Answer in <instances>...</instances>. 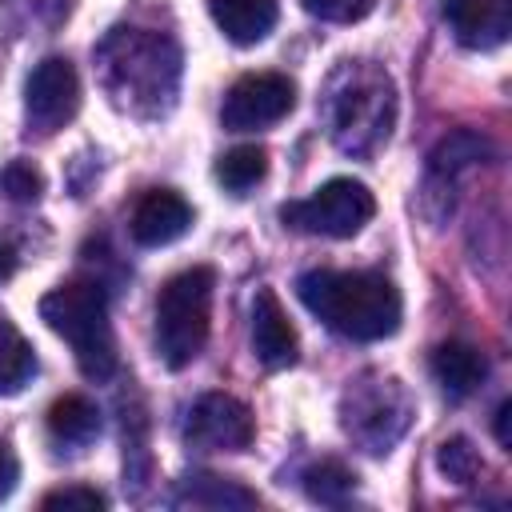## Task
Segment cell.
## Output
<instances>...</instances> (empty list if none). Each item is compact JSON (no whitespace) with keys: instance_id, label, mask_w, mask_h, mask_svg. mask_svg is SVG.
<instances>
[{"instance_id":"cell-1","label":"cell","mask_w":512,"mask_h":512,"mask_svg":"<svg viewBox=\"0 0 512 512\" xmlns=\"http://www.w3.org/2000/svg\"><path fill=\"white\" fill-rule=\"evenodd\" d=\"M296 296L336 336H348V340H360V344L392 336L400 328V312H404L396 284L380 272L312 268L296 280Z\"/></svg>"},{"instance_id":"cell-2","label":"cell","mask_w":512,"mask_h":512,"mask_svg":"<svg viewBox=\"0 0 512 512\" xmlns=\"http://www.w3.org/2000/svg\"><path fill=\"white\" fill-rule=\"evenodd\" d=\"M396 92L384 68L368 60H348L328 84V132L340 152L364 156L380 148L392 132Z\"/></svg>"},{"instance_id":"cell-3","label":"cell","mask_w":512,"mask_h":512,"mask_svg":"<svg viewBox=\"0 0 512 512\" xmlns=\"http://www.w3.org/2000/svg\"><path fill=\"white\" fill-rule=\"evenodd\" d=\"M40 320L64 336L88 380H108L116 372V336L108 320V296L96 280H68L40 296Z\"/></svg>"},{"instance_id":"cell-4","label":"cell","mask_w":512,"mask_h":512,"mask_svg":"<svg viewBox=\"0 0 512 512\" xmlns=\"http://www.w3.org/2000/svg\"><path fill=\"white\" fill-rule=\"evenodd\" d=\"M104 84L116 108L140 112V100H168L176 88V48L164 36H140L132 28H120L100 48Z\"/></svg>"},{"instance_id":"cell-5","label":"cell","mask_w":512,"mask_h":512,"mask_svg":"<svg viewBox=\"0 0 512 512\" xmlns=\"http://www.w3.org/2000/svg\"><path fill=\"white\" fill-rule=\"evenodd\" d=\"M212 288H216L212 268H184L156 296V356L172 372L188 368L208 340Z\"/></svg>"},{"instance_id":"cell-6","label":"cell","mask_w":512,"mask_h":512,"mask_svg":"<svg viewBox=\"0 0 512 512\" xmlns=\"http://www.w3.org/2000/svg\"><path fill=\"white\" fill-rule=\"evenodd\" d=\"M408 420H412V404H408V392L396 376L368 372V376L352 380L344 400H340L344 432L356 444H364V452H372V456H384L404 436Z\"/></svg>"},{"instance_id":"cell-7","label":"cell","mask_w":512,"mask_h":512,"mask_svg":"<svg viewBox=\"0 0 512 512\" xmlns=\"http://www.w3.org/2000/svg\"><path fill=\"white\" fill-rule=\"evenodd\" d=\"M372 216H376V196L368 192V184H360L352 176H332L308 200H292L280 208L284 228L308 232V236H328V240L356 236Z\"/></svg>"},{"instance_id":"cell-8","label":"cell","mask_w":512,"mask_h":512,"mask_svg":"<svg viewBox=\"0 0 512 512\" xmlns=\"http://www.w3.org/2000/svg\"><path fill=\"white\" fill-rule=\"evenodd\" d=\"M80 112V76L72 68V60L64 56H44L28 84H24V116H28V132L52 136L56 128H64L72 116Z\"/></svg>"},{"instance_id":"cell-9","label":"cell","mask_w":512,"mask_h":512,"mask_svg":"<svg viewBox=\"0 0 512 512\" xmlns=\"http://www.w3.org/2000/svg\"><path fill=\"white\" fill-rule=\"evenodd\" d=\"M296 108V84L284 72H248L240 76L220 108L228 132H256L284 120Z\"/></svg>"},{"instance_id":"cell-10","label":"cell","mask_w":512,"mask_h":512,"mask_svg":"<svg viewBox=\"0 0 512 512\" xmlns=\"http://www.w3.org/2000/svg\"><path fill=\"white\" fill-rule=\"evenodd\" d=\"M184 440L200 452H244L256 440V420L248 404L228 392H204L184 420Z\"/></svg>"},{"instance_id":"cell-11","label":"cell","mask_w":512,"mask_h":512,"mask_svg":"<svg viewBox=\"0 0 512 512\" xmlns=\"http://www.w3.org/2000/svg\"><path fill=\"white\" fill-rule=\"evenodd\" d=\"M192 228V204L172 188H152L136 200L128 232L140 248H164Z\"/></svg>"},{"instance_id":"cell-12","label":"cell","mask_w":512,"mask_h":512,"mask_svg":"<svg viewBox=\"0 0 512 512\" xmlns=\"http://www.w3.org/2000/svg\"><path fill=\"white\" fill-rule=\"evenodd\" d=\"M444 20L464 48L492 52L512 36V0H444Z\"/></svg>"},{"instance_id":"cell-13","label":"cell","mask_w":512,"mask_h":512,"mask_svg":"<svg viewBox=\"0 0 512 512\" xmlns=\"http://www.w3.org/2000/svg\"><path fill=\"white\" fill-rule=\"evenodd\" d=\"M252 352L268 372L292 368L300 356V340L296 328L288 324V312L280 308L272 288H260L252 296Z\"/></svg>"},{"instance_id":"cell-14","label":"cell","mask_w":512,"mask_h":512,"mask_svg":"<svg viewBox=\"0 0 512 512\" xmlns=\"http://www.w3.org/2000/svg\"><path fill=\"white\" fill-rule=\"evenodd\" d=\"M492 156V140L472 132V128H456L448 132L432 152H428V180H424V200L436 192H452V184L460 180V172H468L472 164Z\"/></svg>"},{"instance_id":"cell-15","label":"cell","mask_w":512,"mask_h":512,"mask_svg":"<svg viewBox=\"0 0 512 512\" xmlns=\"http://www.w3.org/2000/svg\"><path fill=\"white\" fill-rule=\"evenodd\" d=\"M428 368H432V380L444 388V396L452 400H464L472 396L484 376H488V360L480 348L464 344V340H448V344H436L432 356H428Z\"/></svg>"},{"instance_id":"cell-16","label":"cell","mask_w":512,"mask_h":512,"mask_svg":"<svg viewBox=\"0 0 512 512\" xmlns=\"http://www.w3.org/2000/svg\"><path fill=\"white\" fill-rule=\"evenodd\" d=\"M208 12L216 20V28L240 48L260 44L280 20L276 0H208Z\"/></svg>"},{"instance_id":"cell-17","label":"cell","mask_w":512,"mask_h":512,"mask_svg":"<svg viewBox=\"0 0 512 512\" xmlns=\"http://www.w3.org/2000/svg\"><path fill=\"white\" fill-rule=\"evenodd\" d=\"M172 504L176 508H256L260 496L240 480H228L216 472H188L176 480Z\"/></svg>"},{"instance_id":"cell-18","label":"cell","mask_w":512,"mask_h":512,"mask_svg":"<svg viewBox=\"0 0 512 512\" xmlns=\"http://www.w3.org/2000/svg\"><path fill=\"white\" fill-rule=\"evenodd\" d=\"M48 436L60 448H88L100 436V408L88 396H60L48 408Z\"/></svg>"},{"instance_id":"cell-19","label":"cell","mask_w":512,"mask_h":512,"mask_svg":"<svg viewBox=\"0 0 512 512\" xmlns=\"http://www.w3.org/2000/svg\"><path fill=\"white\" fill-rule=\"evenodd\" d=\"M36 372V352L24 340V332L8 320H0V396L20 392Z\"/></svg>"},{"instance_id":"cell-20","label":"cell","mask_w":512,"mask_h":512,"mask_svg":"<svg viewBox=\"0 0 512 512\" xmlns=\"http://www.w3.org/2000/svg\"><path fill=\"white\" fill-rule=\"evenodd\" d=\"M264 172H268V152L260 144H236L216 160V180L232 196H244L248 188H256L264 180Z\"/></svg>"},{"instance_id":"cell-21","label":"cell","mask_w":512,"mask_h":512,"mask_svg":"<svg viewBox=\"0 0 512 512\" xmlns=\"http://www.w3.org/2000/svg\"><path fill=\"white\" fill-rule=\"evenodd\" d=\"M304 492L316 504H344L356 492V472L340 460H320L304 472Z\"/></svg>"},{"instance_id":"cell-22","label":"cell","mask_w":512,"mask_h":512,"mask_svg":"<svg viewBox=\"0 0 512 512\" xmlns=\"http://www.w3.org/2000/svg\"><path fill=\"white\" fill-rule=\"evenodd\" d=\"M436 468H440L452 484H472V480L480 476L484 460H480V452L472 448L468 436H448V440L436 448Z\"/></svg>"},{"instance_id":"cell-23","label":"cell","mask_w":512,"mask_h":512,"mask_svg":"<svg viewBox=\"0 0 512 512\" xmlns=\"http://www.w3.org/2000/svg\"><path fill=\"white\" fill-rule=\"evenodd\" d=\"M0 188H4L8 200L32 204V200H40V192H44V176H40L28 160H12V164L0 172Z\"/></svg>"},{"instance_id":"cell-24","label":"cell","mask_w":512,"mask_h":512,"mask_svg":"<svg viewBox=\"0 0 512 512\" xmlns=\"http://www.w3.org/2000/svg\"><path fill=\"white\" fill-rule=\"evenodd\" d=\"M104 504H108L104 492H96L88 484H68V488H56L40 500L44 512H100Z\"/></svg>"},{"instance_id":"cell-25","label":"cell","mask_w":512,"mask_h":512,"mask_svg":"<svg viewBox=\"0 0 512 512\" xmlns=\"http://www.w3.org/2000/svg\"><path fill=\"white\" fill-rule=\"evenodd\" d=\"M300 8L328 24H356L376 8V0H300Z\"/></svg>"},{"instance_id":"cell-26","label":"cell","mask_w":512,"mask_h":512,"mask_svg":"<svg viewBox=\"0 0 512 512\" xmlns=\"http://www.w3.org/2000/svg\"><path fill=\"white\" fill-rule=\"evenodd\" d=\"M16 480H20V460L0 444V500H8V496H12Z\"/></svg>"},{"instance_id":"cell-27","label":"cell","mask_w":512,"mask_h":512,"mask_svg":"<svg viewBox=\"0 0 512 512\" xmlns=\"http://www.w3.org/2000/svg\"><path fill=\"white\" fill-rule=\"evenodd\" d=\"M496 440H500V448H512V400H504L496 408Z\"/></svg>"},{"instance_id":"cell-28","label":"cell","mask_w":512,"mask_h":512,"mask_svg":"<svg viewBox=\"0 0 512 512\" xmlns=\"http://www.w3.org/2000/svg\"><path fill=\"white\" fill-rule=\"evenodd\" d=\"M12 272H16V256H12V248L0 244V280H8Z\"/></svg>"}]
</instances>
